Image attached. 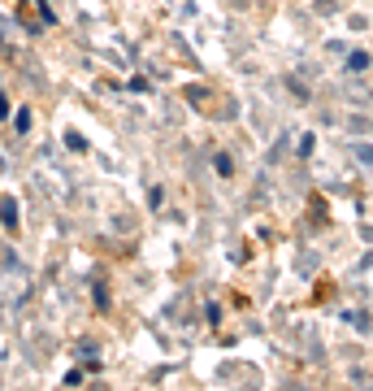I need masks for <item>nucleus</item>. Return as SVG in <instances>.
I'll list each match as a JSON object with an SVG mask.
<instances>
[{
    "mask_svg": "<svg viewBox=\"0 0 373 391\" xmlns=\"http://www.w3.org/2000/svg\"><path fill=\"white\" fill-rule=\"evenodd\" d=\"M0 222H5V231H18V205L13 200H0Z\"/></svg>",
    "mask_w": 373,
    "mask_h": 391,
    "instance_id": "nucleus-1",
    "label": "nucleus"
},
{
    "mask_svg": "<svg viewBox=\"0 0 373 391\" xmlns=\"http://www.w3.org/2000/svg\"><path fill=\"white\" fill-rule=\"evenodd\" d=\"M347 65H352V70H365L369 57H365V53H352V57H347Z\"/></svg>",
    "mask_w": 373,
    "mask_h": 391,
    "instance_id": "nucleus-2",
    "label": "nucleus"
},
{
    "mask_svg": "<svg viewBox=\"0 0 373 391\" xmlns=\"http://www.w3.org/2000/svg\"><path fill=\"white\" fill-rule=\"evenodd\" d=\"M0 118H9V105H5V96H0Z\"/></svg>",
    "mask_w": 373,
    "mask_h": 391,
    "instance_id": "nucleus-3",
    "label": "nucleus"
}]
</instances>
